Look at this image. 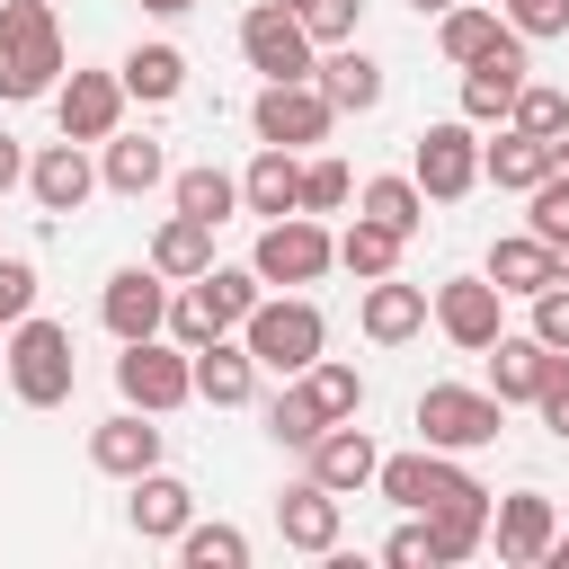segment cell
I'll use <instances>...</instances> for the list:
<instances>
[{"label":"cell","mask_w":569,"mask_h":569,"mask_svg":"<svg viewBox=\"0 0 569 569\" xmlns=\"http://www.w3.org/2000/svg\"><path fill=\"white\" fill-rule=\"evenodd\" d=\"M409 9H418V18H427V9H436V18H445V9H453V0H409Z\"/></svg>","instance_id":"51"},{"label":"cell","mask_w":569,"mask_h":569,"mask_svg":"<svg viewBox=\"0 0 569 569\" xmlns=\"http://www.w3.org/2000/svg\"><path fill=\"white\" fill-rule=\"evenodd\" d=\"M53 116H62L71 142H107V133L124 124V71H71V80L53 89Z\"/></svg>","instance_id":"15"},{"label":"cell","mask_w":569,"mask_h":569,"mask_svg":"<svg viewBox=\"0 0 569 569\" xmlns=\"http://www.w3.org/2000/svg\"><path fill=\"white\" fill-rule=\"evenodd\" d=\"M89 462H98L107 480H142V471H160V427H151V409H116V418H98V427H89Z\"/></svg>","instance_id":"18"},{"label":"cell","mask_w":569,"mask_h":569,"mask_svg":"<svg viewBox=\"0 0 569 569\" xmlns=\"http://www.w3.org/2000/svg\"><path fill=\"white\" fill-rule=\"evenodd\" d=\"M62 89V18L44 0H0V98H53Z\"/></svg>","instance_id":"1"},{"label":"cell","mask_w":569,"mask_h":569,"mask_svg":"<svg viewBox=\"0 0 569 569\" xmlns=\"http://www.w3.org/2000/svg\"><path fill=\"white\" fill-rule=\"evenodd\" d=\"M276 533H284V551H311V560H329L338 551V533H347V507H338V489H320L311 471L276 498Z\"/></svg>","instance_id":"14"},{"label":"cell","mask_w":569,"mask_h":569,"mask_svg":"<svg viewBox=\"0 0 569 569\" xmlns=\"http://www.w3.org/2000/svg\"><path fill=\"white\" fill-rule=\"evenodd\" d=\"M498 302H507V293H498L489 276H445V284H436V329H445L462 356H489V338L507 329Z\"/></svg>","instance_id":"13"},{"label":"cell","mask_w":569,"mask_h":569,"mask_svg":"<svg viewBox=\"0 0 569 569\" xmlns=\"http://www.w3.org/2000/svg\"><path fill=\"white\" fill-rule=\"evenodd\" d=\"M27 311H36V267H27V258H0V338H9Z\"/></svg>","instance_id":"42"},{"label":"cell","mask_w":569,"mask_h":569,"mask_svg":"<svg viewBox=\"0 0 569 569\" xmlns=\"http://www.w3.org/2000/svg\"><path fill=\"white\" fill-rule=\"evenodd\" d=\"M89 187H98V169H89V142H44L36 160H27V196L44 204V213H80L89 204Z\"/></svg>","instance_id":"19"},{"label":"cell","mask_w":569,"mask_h":569,"mask_svg":"<svg viewBox=\"0 0 569 569\" xmlns=\"http://www.w3.org/2000/svg\"><path fill=\"white\" fill-rule=\"evenodd\" d=\"M551 533H560V516H551V498H542V489H516V498H498V507H489V542H498V560H507V569H542Z\"/></svg>","instance_id":"16"},{"label":"cell","mask_w":569,"mask_h":569,"mask_svg":"<svg viewBox=\"0 0 569 569\" xmlns=\"http://www.w3.org/2000/svg\"><path fill=\"white\" fill-rule=\"evenodd\" d=\"M178 560H187V569H240V560H249V533H240V525H187V533H178Z\"/></svg>","instance_id":"36"},{"label":"cell","mask_w":569,"mask_h":569,"mask_svg":"<svg viewBox=\"0 0 569 569\" xmlns=\"http://www.w3.org/2000/svg\"><path fill=\"white\" fill-rule=\"evenodd\" d=\"M320 427H329V418L311 409V391H302V382H284V391L267 400V436H276V445H302V453H311V436H320Z\"/></svg>","instance_id":"38"},{"label":"cell","mask_w":569,"mask_h":569,"mask_svg":"<svg viewBox=\"0 0 569 569\" xmlns=\"http://www.w3.org/2000/svg\"><path fill=\"white\" fill-rule=\"evenodd\" d=\"M356 213H373V222H391L400 240H418V222H427V187H418V178H365V187H356Z\"/></svg>","instance_id":"33"},{"label":"cell","mask_w":569,"mask_h":569,"mask_svg":"<svg viewBox=\"0 0 569 569\" xmlns=\"http://www.w3.org/2000/svg\"><path fill=\"white\" fill-rule=\"evenodd\" d=\"M133 498H124V516H133V533L142 542H178L187 525H196V489L178 480V471H142V480H124Z\"/></svg>","instance_id":"21"},{"label":"cell","mask_w":569,"mask_h":569,"mask_svg":"<svg viewBox=\"0 0 569 569\" xmlns=\"http://www.w3.org/2000/svg\"><path fill=\"white\" fill-rule=\"evenodd\" d=\"M525 231H542V240H560V231H569V178H542V187H533Z\"/></svg>","instance_id":"43"},{"label":"cell","mask_w":569,"mask_h":569,"mask_svg":"<svg viewBox=\"0 0 569 569\" xmlns=\"http://www.w3.org/2000/svg\"><path fill=\"white\" fill-rule=\"evenodd\" d=\"M169 178V151L151 142V133H107V160H98V187H116V196H151Z\"/></svg>","instance_id":"28"},{"label":"cell","mask_w":569,"mask_h":569,"mask_svg":"<svg viewBox=\"0 0 569 569\" xmlns=\"http://www.w3.org/2000/svg\"><path fill=\"white\" fill-rule=\"evenodd\" d=\"M169 204H178V213H196V222H231V213H240V178H231V169H213V160H196V169H178V178H169Z\"/></svg>","instance_id":"31"},{"label":"cell","mask_w":569,"mask_h":569,"mask_svg":"<svg viewBox=\"0 0 569 569\" xmlns=\"http://www.w3.org/2000/svg\"><path fill=\"white\" fill-rule=\"evenodd\" d=\"M240 338H249L258 373H302V365H320L329 320H320V302H311V293H276V302H258V311L240 320Z\"/></svg>","instance_id":"3"},{"label":"cell","mask_w":569,"mask_h":569,"mask_svg":"<svg viewBox=\"0 0 569 569\" xmlns=\"http://www.w3.org/2000/svg\"><path fill=\"white\" fill-rule=\"evenodd\" d=\"M409 178L427 187V204H462V196L480 187V133H471V116L427 124V133L409 142Z\"/></svg>","instance_id":"8"},{"label":"cell","mask_w":569,"mask_h":569,"mask_svg":"<svg viewBox=\"0 0 569 569\" xmlns=\"http://www.w3.org/2000/svg\"><path fill=\"white\" fill-rule=\"evenodd\" d=\"M196 400H213V409H249V400H258V356H249V338L196 347Z\"/></svg>","instance_id":"24"},{"label":"cell","mask_w":569,"mask_h":569,"mask_svg":"<svg viewBox=\"0 0 569 569\" xmlns=\"http://www.w3.org/2000/svg\"><path fill=\"white\" fill-rule=\"evenodd\" d=\"M551 258H560V284H569V231H560V240H551Z\"/></svg>","instance_id":"50"},{"label":"cell","mask_w":569,"mask_h":569,"mask_svg":"<svg viewBox=\"0 0 569 569\" xmlns=\"http://www.w3.org/2000/svg\"><path fill=\"white\" fill-rule=\"evenodd\" d=\"M240 204H249V213H267V222L302 213V160H293L284 142H258V160L240 169Z\"/></svg>","instance_id":"23"},{"label":"cell","mask_w":569,"mask_h":569,"mask_svg":"<svg viewBox=\"0 0 569 569\" xmlns=\"http://www.w3.org/2000/svg\"><path fill=\"white\" fill-rule=\"evenodd\" d=\"M507 27H516L525 44H542V36H569V0H507Z\"/></svg>","instance_id":"41"},{"label":"cell","mask_w":569,"mask_h":569,"mask_svg":"<svg viewBox=\"0 0 569 569\" xmlns=\"http://www.w3.org/2000/svg\"><path fill=\"white\" fill-rule=\"evenodd\" d=\"M151 267H160L169 284L204 276V267H213V222H196V213H169V222L151 231Z\"/></svg>","instance_id":"29"},{"label":"cell","mask_w":569,"mask_h":569,"mask_svg":"<svg viewBox=\"0 0 569 569\" xmlns=\"http://www.w3.org/2000/svg\"><path fill=\"white\" fill-rule=\"evenodd\" d=\"M249 267H258V284H320V276L338 267V231H329L320 213H284V222L258 231Z\"/></svg>","instance_id":"7"},{"label":"cell","mask_w":569,"mask_h":569,"mask_svg":"<svg viewBox=\"0 0 569 569\" xmlns=\"http://www.w3.org/2000/svg\"><path fill=\"white\" fill-rule=\"evenodd\" d=\"M71 382H80V365H71V329L44 320V311H27V320L9 329V391H18L27 409H62Z\"/></svg>","instance_id":"4"},{"label":"cell","mask_w":569,"mask_h":569,"mask_svg":"<svg viewBox=\"0 0 569 569\" xmlns=\"http://www.w3.org/2000/svg\"><path fill=\"white\" fill-rule=\"evenodd\" d=\"M249 124H258V142H284V151H302V142H329L338 107L320 98V80H267V89L249 98Z\"/></svg>","instance_id":"10"},{"label":"cell","mask_w":569,"mask_h":569,"mask_svg":"<svg viewBox=\"0 0 569 569\" xmlns=\"http://www.w3.org/2000/svg\"><path fill=\"white\" fill-rule=\"evenodd\" d=\"M116 391H124V409H151V418L187 409L196 400V347H178V338H124Z\"/></svg>","instance_id":"5"},{"label":"cell","mask_w":569,"mask_h":569,"mask_svg":"<svg viewBox=\"0 0 569 569\" xmlns=\"http://www.w3.org/2000/svg\"><path fill=\"white\" fill-rule=\"evenodd\" d=\"M258 302H267V293H258V267H204V276H187V284L169 293V338H178V347H213V338H231Z\"/></svg>","instance_id":"2"},{"label":"cell","mask_w":569,"mask_h":569,"mask_svg":"<svg viewBox=\"0 0 569 569\" xmlns=\"http://www.w3.org/2000/svg\"><path fill=\"white\" fill-rule=\"evenodd\" d=\"M382 560H391V569H436V542H427V525H400V533L382 542Z\"/></svg>","instance_id":"46"},{"label":"cell","mask_w":569,"mask_h":569,"mask_svg":"<svg viewBox=\"0 0 569 569\" xmlns=\"http://www.w3.org/2000/svg\"><path fill=\"white\" fill-rule=\"evenodd\" d=\"M498 36H507V9H462V0H453V9H445V36H436V44H445V62H480V53L498 44Z\"/></svg>","instance_id":"35"},{"label":"cell","mask_w":569,"mask_h":569,"mask_svg":"<svg viewBox=\"0 0 569 569\" xmlns=\"http://www.w3.org/2000/svg\"><path fill=\"white\" fill-rule=\"evenodd\" d=\"M480 178H489V187H507V196H533V187L551 178V142H542V133H525V124H507L498 142H480Z\"/></svg>","instance_id":"25"},{"label":"cell","mask_w":569,"mask_h":569,"mask_svg":"<svg viewBox=\"0 0 569 569\" xmlns=\"http://www.w3.org/2000/svg\"><path fill=\"white\" fill-rule=\"evenodd\" d=\"M516 89H525V36L507 27L480 62H462V116H471V124H507Z\"/></svg>","instance_id":"12"},{"label":"cell","mask_w":569,"mask_h":569,"mask_svg":"<svg viewBox=\"0 0 569 569\" xmlns=\"http://www.w3.org/2000/svg\"><path fill=\"white\" fill-rule=\"evenodd\" d=\"M498 427H507L498 391H471V382H427L418 391V436L436 453H480V445H498Z\"/></svg>","instance_id":"6"},{"label":"cell","mask_w":569,"mask_h":569,"mask_svg":"<svg viewBox=\"0 0 569 569\" xmlns=\"http://www.w3.org/2000/svg\"><path fill=\"white\" fill-rule=\"evenodd\" d=\"M116 71H124V98H142V107H169L187 89V53L178 44H133Z\"/></svg>","instance_id":"30"},{"label":"cell","mask_w":569,"mask_h":569,"mask_svg":"<svg viewBox=\"0 0 569 569\" xmlns=\"http://www.w3.org/2000/svg\"><path fill=\"white\" fill-rule=\"evenodd\" d=\"M356 320H365L373 347H409V338L436 320V293H427V284H400V276H373L365 302H356Z\"/></svg>","instance_id":"17"},{"label":"cell","mask_w":569,"mask_h":569,"mask_svg":"<svg viewBox=\"0 0 569 569\" xmlns=\"http://www.w3.org/2000/svg\"><path fill=\"white\" fill-rule=\"evenodd\" d=\"M551 356H560V347H542L533 329H498V338H489V391H498V400H533L542 373H551Z\"/></svg>","instance_id":"27"},{"label":"cell","mask_w":569,"mask_h":569,"mask_svg":"<svg viewBox=\"0 0 569 569\" xmlns=\"http://www.w3.org/2000/svg\"><path fill=\"white\" fill-rule=\"evenodd\" d=\"M311 80H320V98H329L338 116H365V107H382V62H373L356 36H347V44H329Z\"/></svg>","instance_id":"22"},{"label":"cell","mask_w":569,"mask_h":569,"mask_svg":"<svg viewBox=\"0 0 569 569\" xmlns=\"http://www.w3.org/2000/svg\"><path fill=\"white\" fill-rule=\"evenodd\" d=\"M302 27H311V44H347L356 36V18H365V0H284Z\"/></svg>","instance_id":"39"},{"label":"cell","mask_w":569,"mask_h":569,"mask_svg":"<svg viewBox=\"0 0 569 569\" xmlns=\"http://www.w3.org/2000/svg\"><path fill=\"white\" fill-rule=\"evenodd\" d=\"M293 382H302V391H311V409H320V418H329V427H338V418H356V409H365V373H356V365H338V356H320V365H302V373H293Z\"/></svg>","instance_id":"34"},{"label":"cell","mask_w":569,"mask_h":569,"mask_svg":"<svg viewBox=\"0 0 569 569\" xmlns=\"http://www.w3.org/2000/svg\"><path fill=\"white\" fill-rule=\"evenodd\" d=\"M507 124H525V133L560 142V133H569V98H560L551 80H525V89H516V107H507Z\"/></svg>","instance_id":"37"},{"label":"cell","mask_w":569,"mask_h":569,"mask_svg":"<svg viewBox=\"0 0 569 569\" xmlns=\"http://www.w3.org/2000/svg\"><path fill=\"white\" fill-rule=\"evenodd\" d=\"M373 471H382V453H373V436H365L356 418H338V427L311 436V480H320V489L356 498V489H373Z\"/></svg>","instance_id":"20"},{"label":"cell","mask_w":569,"mask_h":569,"mask_svg":"<svg viewBox=\"0 0 569 569\" xmlns=\"http://www.w3.org/2000/svg\"><path fill=\"white\" fill-rule=\"evenodd\" d=\"M240 53H249V71H267V80H311V71H320V44H311V27H302L284 0H258V9L240 18Z\"/></svg>","instance_id":"9"},{"label":"cell","mask_w":569,"mask_h":569,"mask_svg":"<svg viewBox=\"0 0 569 569\" xmlns=\"http://www.w3.org/2000/svg\"><path fill=\"white\" fill-rule=\"evenodd\" d=\"M98 320L116 329V338H160L169 329V276L142 258V267H116L107 276V293H98Z\"/></svg>","instance_id":"11"},{"label":"cell","mask_w":569,"mask_h":569,"mask_svg":"<svg viewBox=\"0 0 569 569\" xmlns=\"http://www.w3.org/2000/svg\"><path fill=\"white\" fill-rule=\"evenodd\" d=\"M533 338L569 356V284H542V293H533Z\"/></svg>","instance_id":"44"},{"label":"cell","mask_w":569,"mask_h":569,"mask_svg":"<svg viewBox=\"0 0 569 569\" xmlns=\"http://www.w3.org/2000/svg\"><path fill=\"white\" fill-rule=\"evenodd\" d=\"M533 409H542V427L569 445V356H551V373H542V391H533Z\"/></svg>","instance_id":"45"},{"label":"cell","mask_w":569,"mask_h":569,"mask_svg":"<svg viewBox=\"0 0 569 569\" xmlns=\"http://www.w3.org/2000/svg\"><path fill=\"white\" fill-rule=\"evenodd\" d=\"M498 293H542V284H560V258H551V240L542 231H516V240H489V267H480Z\"/></svg>","instance_id":"26"},{"label":"cell","mask_w":569,"mask_h":569,"mask_svg":"<svg viewBox=\"0 0 569 569\" xmlns=\"http://www.w3.org/2000/svg\"><path fill=\"white\" fill-rule=\"evenodd\" d=\"M9 187H27V151H18V133H0V196Z\"/></svg>","instance_id":"47"},{"label":"cell","mask_w":569,"mask_h":569,"mask_svg":"<svg viewBox=\"0 0 569 569\" xmlns=\"http://www.w3.org/2000/svg\"><path fill=\"white\" fill-rule=\"evenodd\" d=\"M0 373H9V338H0Z\"/></svg>","instance_id":"52"},{"label":"cell","mask_w":569,"mask_h":569,"mask_svg":"<svg viewBox=\"0 0 569 569\" xmlns=\"http://www.w3.org/2000/svg\"><path fill=\"white\" fill-rule=\"evenodd\" d=\"M347 196V160H302V213H338Z\"/></svg>","instance_id":"40"},{"label":"cell","mask_w":569,"mask_h":569,"mask_svg":"<svg viewBox=\"0 0 569 569\" xmlns=\"http://www.w3.org/2000/svg\"><path fill=\"white\" fill-rule=\"evenodd\" d=\"M400 249H409V240H400L391 222H373V213H356V222L338 231V267H347V276H365V284H373V276H391V267H400Z\"/></svg>","instance_id":"32"},{"label":"cell","mask_w":569,"mask_h":569,"mask_svg":"<svg viewBox=\"0 0 569 569\" xmlns=\"http://www.w3.org/2000/svg\"><path fill=\"white\" fill-rule=\"evenodd\" d=\"M551 178H569V133H560V142H551Z\"/></svg>","instance_id":"49"},{"label":"cell","mask_w":569,"mask_h":569,"mask_svg":"<svg viewBox=\"0 0 569 569\" xmlns=\"http://www.w3.org/2000/svg\"><path fill=\"white\" fill-rule=\"evenodd\" d=\"M142 9H151V18H187L196 0H142Z\"/></svg>","instance_id":"48"}]
</instances>
